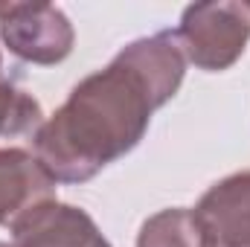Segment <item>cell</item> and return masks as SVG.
I'll return each mask as SVG.
<instances>
[{
	"label": "cell",
	"mask_w": 250,
	"mask_h": 247,
	"mask_svg": "<svg viewBox=\"0 0 250 247\" xmlns=\"http://www.w3.org/2000/svg\"><path fill=\"white\" fill-rule=\"evenodd\" d=\"M187 76L172 29L137 38L84 76L64 105L32 134V154L56 184H84L140 145L151 117Z\"/></svg>",
	"instance_id": "cell-1"
},
{
	"label": "cell",
	"mask_w": 250,
	"mask_h": 247,
	"mask_svg": "<svg viewBox=\"0 0 250 247\" xmlns=\"http://www.w3.org/2000/svg\"><path fill=\"white\" fill-rule=\"evenodd\" d=\"M184 59L204 73L230 70L248 50L250 9L245 3H192L175 29Z\"/></svg>",
	"instance_id": "cell-2"
},
{
	"label": "cell",
	"mask_w": 250,
	"mask_h": 247,
	"mask_svg": "<svg viewBox=\"0 0 250 247\" xmlns=\"http://www.w3.org/2000/svg\"><path fill=\"white\" fill-rule=\"evenodd\" d=\"M0 38L26 64H62L76 44L70 18L53 3H0Z\"/></svg>",
	"instance_id": "cell-3"
},
{
	"label": "cell",
	"mask_w": 250,
	"mask_h": 247,
	"mask_svg": "<svg viewBox=\"0 0 250 247\" xmlns=\"http://www.w3.org/2000/svg\"><path fill=\"white\" fill-rule=\"evenodd\" d=\"M204 247H250V169L209 186L192 209Z\"/></svg>",
	"instance_id": "cell-4"
},
{
	"label": "cell",
	"mask_w": 250,
	"mask_h": 247,
	"mask_svg": "<svg viewBox=\"0 0 250 247\" xmlns=\"http://www.w3.org/2000/svg\"><path fill=\"white\" fill-rule=\"evenodd\" d=\"M9 233L12 242H0V247H111L82 206L62 201L32 209Z\"/></svg>",
	"instance_id": "cell-5"
},
{
	"label": "cell",
	"mask_w": 250,
	"mask_h": 247,
	"mask_svg": "<svg viewBox=\"0 0 250 247\" xmlns=\"http://www.w3.org/2000/svg\"><path fill=\"white\" fill-rule=\"evenodd\" d=\"M59 201L56 181L38 157L18 145L0 148V227H15L32 209Z\"/></svg>",
	"instance_id": "cell-6"
},
{
	"label": "cell",
	"mask_w": 250,
	"mask_h": 247,
	"mask_svg": "<svg viewBox=\"0 0 250 247\" xmlns=\"http://www.w3.org/2000/svg\"><path fill=\"white\" fill-rule=\"evenodd\" d=\"M137 247H204L192 209L169 206L148 215L137 233Z\"/></svg>",
	"instance_id": "cell-7"
},
{
	"label": "cell",
	"mask_w": 250,
	"mask_h": 247,
	"mask_svg": "<svg viewBox=\"0 0 250 247\" xmlns=\"http://www.w3.org/2000/svg\"><path fill=\"white\" fill-rule=\"evenodd\" d=\"M41 125H44L41 102L29 90H23L15 79L3 76L0 79V140L35 134Z\"/></svg>",
	"instance_id": "cell-8"
},
{
	"label": "cell",
	"mask_w": 250,
	"mask_h": 247,
	"mask_svg": "<svg viewBox=\"0 0 250 247\" xmlns=\"http://www.w3.org/2000/svg\"><path fill=\"white\" fill-rule=\"evenodd\" d=\"M0 79H3V56H0Z\"/></svg>",
	"instance_id": "cell-9"
},
{
	"label": "cell",
	"mask_w": 250,
	"mask_h": 247,
	"mask_svg": "<svg viewBox=\"0 0 250 247\" xmlns=\"http://www.w3.org/2000/svg\"><path fill=\"white\" fill-rule=\"evenodd\" d=\"M245 6H248V9H250V3H245Z\"/></svg>",
	"instance_id": "cell-10"
}]
</instances>
